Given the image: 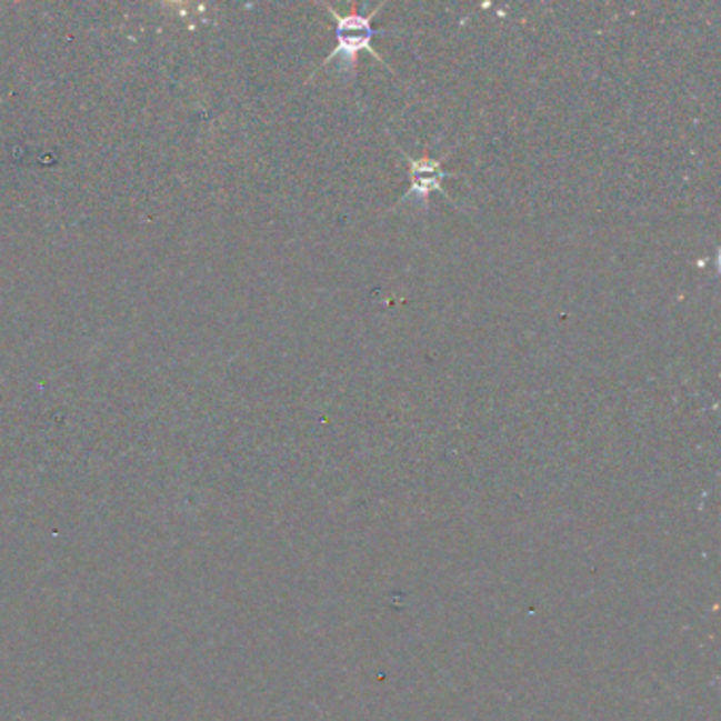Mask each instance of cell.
I'll list each match as a JSON object with an SVG mask.
<instances>
[{
  "mask_svg": "<svg viewBox=\"0 0 721 721\" xmlns=\"http://www.w3.org/2000/svg\"><path fill=\"white\" fill-rule=\"evenodd\" d=\"M327 9L328 13L337 22V47H334V51L324 60V66L328 62H332L334 58H341L343 70L346 72L353 70L356 64H358L360 51H369L379 62H383V58L372 49V39L377 34V30L372 28V20L383 9V4H377L371 13H367V16L364 13H358V7L356 4H353L350 13H339L337 9H332L328 4Z\"/></svg>",
  "mask_w": 721,
  "mask_h": 721,
  "instance_id": "1",
  "label": "cell"
},
{
  "mask_svg": "<svg viewBox=\"0 0 721 721\" xmlns=\"http://www.w3.org/2000/svg\"><path fill=\"white\" fill-rule=\"evenodd\" d=\"M411 163V189L407 191V196H402L400 201H407L409 197H417L421 201L423 208H428L430 196L434 191H440L447 197L449 193L442 189V180L449 178V172L442 170V159H434V157H421V159H413L409 154H404Z\"/></svg>",
  "mask_w": 721,
  "mask_h": 721,
  "instance_id": "2",
  "label": "cell"
}]
</instances>
